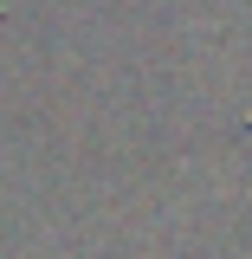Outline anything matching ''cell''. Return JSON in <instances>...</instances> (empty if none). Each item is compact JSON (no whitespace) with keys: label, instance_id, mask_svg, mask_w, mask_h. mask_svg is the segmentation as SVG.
I'll return each instance as SVG.
<instances>
[]
</instances>
